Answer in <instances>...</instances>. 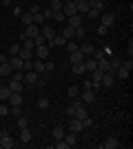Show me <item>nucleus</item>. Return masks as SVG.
Returning a JSON list of instances; mask_svg holds the SVG:
<instances>
[{
	"label": "nucleus",
	"mask_w": 133,
	"mask_h": 149,
	"mask_svg": "<svg viewBox=\"0 0 133 149\" xmlns=\"http://www.w3.org/2000/svg\"><path fill=\"white\" fill-rule=\"evenodd\" d=\"M113 80H115V74L113 71H104V74H102V87H111V85H113Z\"/></svg>",
	"instance_id": "1a4fd4ad"
},
{
	"label": "nucleus",
	"mask_w": 133,
	"mask_h": 149,
	"mask_svg": "<svg viewBox=\"0 0 133 149\" xmlns=\"http://www.w3.org/2000/svg\"><path fill=\"white\" fill-rule=\"evenodd\" d=\"M67 93H69V98H78V96H80V89H78V87H69Z\"/></svg>",
	"instance_id": "37998d69"
},
{
	"label": "nucleus",
	"mask_w": 133,
	"mask_h": 149,
	"mask_svg": "<svg viewBox=\"0 0 133 149\" xmlns=\"http://www.w3.org/2000/svg\"><path fill=\"white\" fill-rule=\"evenodd\" d=\"M120 65H122V58H118V56H111V58H109V67H111V71H115Z\"/></svg>",
	"instance_id": "c85d7f7f"
},
{
	"label": "nucleus",
	"mask_w": 133,
	"mask_h": 149,
	"mask_svg": "<svg viewBox=\"0 0 133 149\" xmlns=\"http://www.w3.org/2000/svg\"><path fill=\"white\" fill-rule=\"evenodd\" d=\"M7 87L11 89V91H16V93H22V82H18V80H9V85H7Z\"/></svg>",
	"instance_id": "393cba45"
},
{
	"label": "nucleus",
	"mask_w": 133,
	"mask_h": 149,
	"mask_svg": "<svg viewBox=\"0 0 133 149\" xmlns=\"http://www.w3.org/2000/svg\"><path fill=\"white\" fill-rule=\"evenodd\" d=\"M9 105H22V93H16V91H11V96H9Z\"/></svg>",
	"instance_id": "b1692460"
},
{
	"label": "nucleus",
	"mask_w": 133,
	"mask_h": 149,
	"mask_svg": "<svg viewBox=\"0 0 133 149\" xmlns=\"http://www.w3.org/2000/svg\"><path fill=\"white\" fill-rule=\"evenodd\" d=\"M33 71H36V74H42L44 71V60L36 58V60H33Z\"/></svg>",
	"instance_id": "7c9ffc66"
},
{
	"label": "nucleus",
	"mask_w": 133,
	"mask_h": 149,
	"mask_svg": "<svg viewBox=\"0 0 133 149\" xmlns=\"http://www.w3.org/2000/svg\"><path fill=\"white\" fill-rule=\"evenodd\" d=\"M31 138H33V134H31L29 127H22V129H20V143H22V145H27Z\"/></svg>",
	"instance_id": "4468645a"
},
{
	"label": "nucleus",
	"mask_w": 133,
	"mask_h": 149,
	"mask_svg": "<svg viewBox=\"0 0 133 149\" xmlns=\"http://www.w3.org/2000/svg\"><path fill=\"white\" fill-rule=\"evenodd\" d=\"M22 25H25V27L33 25V13L31 11H25V13H22Z\"/></svg>",
	"instance_id": "c756f323"
},
{
	"label": "nucleus",
	"mask_w": 133,
	"mask_h": 149,
	"mask_svg": "<svg viewBox=\"0 0 133 149\" xmlns=\"http://www.w3.org/2000/svg\"><path fill=\"white\" fill-rule=\"evenodd\" d=\"M76 9H78L80 16H84V13L91 9V5H89V0H80V2H76Z\"/></svg>",
	"instance_id": "f3484780"
},
{
	"label": "nucleus",
	"mask_w": 133,
	"mask_h": 149,
	"mask_svg": "<svg viewBox=\"0 0 133 149\" xmlns=\"http://www.w3.org/2000/svg\"><path fill=\"white\" fill-rule=\"evenodd\" d=\"M87 69H84V62H78V65H73V74H78V76H82Z\"/></svg>",
	"instance_id": "ea45409f"
},
{
	"label": "nucleus",
	"mask_w": 133,
	"mask_h": 149,
	"mask_svg": "<svg viewBox=\"0 0 133 149\" xmlns=\"http://www.w3.org/2000/svg\"><path fill=\"white\" fill-rule=\"evenodd\" d=\"M84 18H91V20H98L100 18V11H98V9H93V7H91V9H89L87 13H84Z\"/></svg>",
	"instance_id": "f704fd0d"
},
{
	"label": "nucleus",
	"mask_w": 133,
	"mask_h": 149,
	"mask_svg": "<svg viewBox=\"0 0 133 149\" xmlns=\"http://www.w3.org/2000/svg\"><path fill=\"white\" fill-rule=\"evenodd\" d=\"M0 2H2V5H11V0H0Z\"/></svg>",
	"instance_id": "680f3d73"
},
{
	"label": "nucleus",
	"mask_w": 133,
	"mask_h": 149,
	"mask_svg": "<svg viewBox=\"0 0 133 149\" xmlns=\"http://www.w3.org/2000/svg\"><path fill=\"white\" fill-rule=\"evenodd\" d=\"M69 60H71V65H78V62H84V54L80 49H76V51H71L69 54Z\"/></svg>",
	"instance_id": "f8f14e48"
},
{
	"label": "nucleus",
	"mask_w": 133,
	"mask_h": 149,
	"mask_svg": "<svg viewBox=\"0 0 133 149\" xmlns=\"http://www.w3.org/2000/svg\"><path fill=\"white\" fill-rule=\"evenodd\" d=\"M9 113L18 118V116H22V107H20V105H13V107H9Z\"/></svg>",
	"instance_id": "4c0bfd02"
},
{
	"label": "nucleus",
	"mask_w": 133,
	"mask_h": 149,
	"mask_svg": "<svg viewBox=\"0 0 133 149\" xmlns=\"http://www.w3.org/2000/svg\"><path fill=\"white\" fill-rule=\"evenodd\" d=\"M18 56L22 58V60H31L33 51H29V49H22V47H20V54H18Z\"/></svg>",
	"instance_id": "e433bc0d"
},
{
	"label": "nucleus",
	"mask_w": 133,
	"mask_h": 149,
	"mask_svg": "<svg viewBox=\"0 0 133 149\" xmlns=\"http://www.w3.org/2000/svg\"><path fill=\"white\" fill-rule=\"evenodd\" d=\"M89 5L93 7V9H98V11H104V0H89Z\"/></svg>",
	"instance_id": "473e14b6"
},
{
	"label": "nucleus",
	"mask_w": 133,
	"mask_h": 149,
	"mask_svg": "<svg viewBox=\"0 0 133 149\" xmlns=\"http://www.w3.org/2000/svg\"><path fill=\"white\" fill-rule=\"evenodd\" d=\"M122 67H127V69H133V60L129 58V60H122Z\"/></svg>",
	"instance_id": "4d7b16f0"
},
{
	"label": "nucleus",
	"mask_w": 133,
	"mask_h": 149,
	"mask_svg": "<svg viewBox=\"0 0 133 149\" xmlns=\"http://www.w3.org/2000/svg\"><path fill=\"white\" fill-rule=\"evenodd\" d=\"M9 96H11V89L7 87V85H0V100H9Z\"/></svg>",
	"instance_id": "cd10ccee"
},
{
	"label": "nucleus",
	"mask_w": 133,
	"mask_h": 149,
	"mask_svg": "<svg viewBox=\"0 0 133 149\" xmlns=\"http://www.w3.org/2000/svg\"><path fill=\"white\" fill-rule=\"evenodd\" d=\"M9 65H11L13 71H22V58L20 56H11L9 58Z\"/></svg>",
	"instance_id": "2eb2a0df"
},
{
	"label": "nucleus",
	"mask_w": 133,
	"mask_h": 149,
	"mask_svg": "<svg viewBox=\"0 0 133 149\" xmlns=\"http://www.w3.org/2000/svg\"><path fill=\"white\" fill-rule=\"evenodd\" d=\"M33 42H36V47H42V45H47V40H44L42 36H36V38H33Z\"/></svg>",
	"instance_id": "09e8293b"
},
{
	"label": "nucleus",
	"mask_w": 133,
	"mask_h": 149,
	"mask_svg": "<svg viewBox=\"0 0 133 149\" xmlns=\"http://www.w3.org/2000/svg\"><path fill=\"white\" fill-rule=\"evenodd\" d=\"M38 107L40 109H49V98H47V96H40L38 98Z\"/></svg>",
	"instance_id": "58836bf2"
},
{
	"label": "nucleus",
	"mask_w": 133,
	"mask_h": 149,
	"mask_svg": "<svg viewBox=\"0 0 133 149\" xmlns=\"http://www.w3.org/2000/svg\"><path fill=\"white\" fill-rule=\"evenodd\" d=\"M29 11H31V13H40V7H38V5H31V9H29Z\"/></svg>",
	"instance_id": "bf43d9fd"
},
{
	"label": "nucleus",
	"mask_w": 133,
	"mask_h": 149,
	"mask_svg": "<svg viewBox=\"0 0 133 149\" xmlns=\"http://www.w3.org/2000/svg\"><path fill=\"white\" fill-rule=\"evenodd\" d=\"M91 58H95V60H100V58H104V51H102V49H93Z\"/></svg>",
	"instance_id": "49530a36"
},
{
	"label": "nucleus",
	"mask_w": 133,
	"mask_h": 149,
	"mask_svg": "<svg viewBox=\"0 0 133 149\" xmlns=\"http://www.w3.org/2000/svg\"><path fill=\"white\" fill-rule=\"evenodd\" d=\"M11 78H13V80H18V82H22V80H25V74H22V71H13Z\"/></svg>",
	"instance_id": "a18cd8bd"
},
{
	"label": "nucleus",
	"mask_w": 133,
	"mask_h": 149,
	"mask_svg": "<svg viewBox=\"0 0 133 149\" xmlns=\"http://www.w3.org/2000/svg\"><path fill=\"white\" fill-rule=\"evenodd\" d=\"M64 47H67L69 51H76V49H78V45H76V42H71V40H67V45H64Z\"/></svg>",
	"instance_id": "864d4df0"
},
{
	"label": "nucleus",
	"mask_w": 133,
	"mask_h": 149,
	"mask_svg": "<svg viewBox=\"0 0 133 149\" xmlns=\"http://www.w3.org/2000/svg\"><path fill=\"white\" fill-rule=\"evenodd\" d=\"M80 100H82L84 105L93 102V100H95V89H82V96H80Z\"/></svg>",
	"instance_id": "39448f33"
},
{
	"label": "nucleus",
	"mask_w": 133,
	"mask_h": 149,
	"mask_svg": "<svg viewBox=\"0 0 133 149\" xmlns=\"http://www.w3.org/2000/svg\"><path fill=\"white\" fill-rule=\"evenodd\" d=\"M11 74H13V69H11V65H9V58H7V60L0 62V76H5V78H11Z\"/></svg>",
	"instance_id": "423d86ee"
},
{
	"label": "nucleus",
	"mask_w": 133,
	"mask_h": 149,
	"mask_svg": "<svg viewBox=\"0 0 133 149\" xmlns=\"http://www.w3.org/2000/svg\"><path fill=\"white\" fill-rule=\"evenodd\" d=\"M53 69H56V62H51V60L44 62V71H53Z\"/></svg>",
	"instance_id": "8fccbe9b"
},
{
	"label": "nucleus",
	"mask_w": 133,
	"mask_h": 149,
	"mask_svg": "<svg viewBox=\"0 0 133 149\" xmlns=\"http://www.w3.org/2000/svg\"><path fill=\"white\" fill-rule=\"evenodd\" d=\"M56 147H58V149H67L69 145H67V140H58V143H56Z\"/></svg>",
	"instance_id": "6e6d98bb"
},
{
	"label": "nucleus",
	"mask_w": 133,
	"mask_h": 149,
	"mask_svg": "<svg viewBox=\"0 0 133 149\" xmlns=\"http://www.w3.org/2000/svg\"><path fill=\"white\" fill-rule=\"evenodd\" d=\"M64 131H67V129H62V127H53V131H51V134H53V138H56V140H62V138H64Z\"/></svg>",
	"instance_id": "72a5a7b5"
},
{
	"label": "nucleus",
	"mask_w": 133,
	"mask_h": 149,
	"mask_svg": "<svg viewBox=\"0 0 133 149\" xmlns=\"http://www.w3.org/2000/svg\"><path fill=\"white\" fill-rule=\"evenodd\" d=\"M82 129H84L82 120H78V118H71V123H69V131H73V134H80Z\"/></svg>",
	"instance_id": "9b49d317"
},
{
	"label": "nucleus",
	"mask_w": 133,
	"mask_h": 149,
	"mask_svg": "<svg viewBox=\"0 0 133 149\" xmlns=\"http://www.w3.org/2000/svg\"><path fill=\"white\" fill-rule=\"evenodd\" d=\"M51 16H53V11H51V9H47V11H42V18L47 20V18H51Z\"/></svg>",
	"instance_id": "13d9d810"
},
{
	"label": "nucleus",
	"mask_w": 133,
	"mask_h": 149,
	"mask_svg": "<svg viewBox=\"0 0 133 149\" xmlns=\"http://www.w3.org/2000/svg\"><path fill=\"white\" fill-rule=\"evenodd\" d=\"M113 74H115V78H120V80H127L129 74H131V69H127V67H122V65H120V67L115 69Z\"/></svg>",
	"instance_id": "dca6fc26"
},
{
	"label": "nucleus",
	"mask_w": 133,
	"mask_h": 149,
	"mask_svg": "<svg viewBox=\"0 0 133 149\" xmlns=\"http://www.w3.org/2000/svg\"><path fill=\"white\" fill-rule=\"evenodd\" d=\"M51 18L58 20V22H64V20H67V16H64L62 11H53V16H51Z\"/></svg>",
	"instance_id": "79ce46f5"
},
{
	"label": "nucleus",
	"mask_w": 133,
	"mask_h": 149,
	"mask_svg": "<svg viewBox=\"0 0 133 149\" xmlns=\"http://www.w3.org/2000/svg\"><path fill=\"white\" fill-rule=\"evenodd\" d=\"M11 147H16V140H13L7 131H2V134H0V149H11Z\"/></svg>",
	"instance_id": "f257e3e1"
},
{
	"label": "nucleus",
	"mask_w": 133,
	"mask_h": 149,
	"mask_svg": "<svg viewBox=\"0 0 133 149\" xmlns=\"http://www.w3.org/2000/svg\"><path fill=\"white\" fill-rule=\"evenodd\" d=\"M84 69H87V71H95V69H98V60L91 58V56H87L84 58Z\"/></svg>",
	"instance_id": "6ab92c4d"
},
{
	"label": "nucleus",
	"mask_w": 133,
	"mask_h": 149,
	"mask_svg": "<svg viewBox=\"0 0 133 149\" xmlns=\"http://www.w3.org/2000/svg\"><path fill=\"white\" fill-rule=\"evenodd\" d=\"M62 13L69 18V16H73V13H78L76 9V2H71V0H62Z\"/></svg>",
	"instance_id": "7ed1b4c3"
},
{
	"label": "nucleus",
	"mask_w": 133,
	"mask_h": 149,
	"mask_svg": "<svg viewBox=\"0 0 133 149\" xmlns=\"http://www.w3.org/2000/svg\"><path fill=\"white\" fill-rule=\"evenodd\" d=\"M16 127H18V129L27 127V118H25V116H18V123H16Z\"/></svg>",
	"instance_id": "de8ad7c7"
},
{
	"label": "nucleus",
	"mask_w": 133,
	"mask_h": 149,
	"mask_svg": "<svg viewBox=\"0 0 133 149\" xmlns=\"http://www.w3.org/2000/svg\"><path fill=\"white\" fill-rule=\"evenodd\" d=\"M84 36H87L84 27H78V29H76V38H84Z\"/></svg>",
	"instance_id": "3c124183"
},
{
	"label": "nucleus",
	"mask_w": 133,
	"mask_h": 149,
	"mask_svg": "<svg viewBox=\"0 0 133 149\" xmlns=\"http://www.w3.org/2000/svg\"><path fill=\"white\" fill-rule=\"evenodd\" d=\"M25 82L27 85H29V87H33V85H38V74H36V71H25Z\"/></svg>",
	"instance_id": "9d476101"
},
{
	"label": "nucleus",
	"mask_w": 133,
	"mask_h": 149,
	"mask_svg": "<svg viewBox=\"0 0 133 149\" xmlns=\"http://www.w3.org/2000/svg\"><path fill=\"white\" fill-rule=\"evenodd\" d=\"M100 147L102 149H118V147H120V143H118V138H107Z\"/></svg>",
	"instance_id": "a211bd4d"
},
{
	"label": "nucleus",
	"mask_w": 133,
	"mask_h": 149,
	"mask_svg": "<svg viewBox=\"0 0 133 149\" xmlns=\"http://www.w3.org/2000/svg\"><path fill=\"white\" fill-rule=\"evenodd\" d=\"M33 54H36L40 60H44V58L49 56V47H47V45H42V47H36V49H33Z\"/></svg>",
	"instance_id": "aec40b11"
},
{
	"label": "nucleus",
	"mask_w": 133,
	"mask_h": 149,
	"mask_svg": "<svg viewBox=\"0 0 133 149\" xmlns=\"http://www.w3.org/2000/svg\"><path fill=\"white\" fill-rule=\"evenodd\" d=\"M98 69H100V71H111V67H109V58H100V60H98Z\"/></svg>",
	"instance_id": "2f4dec72"
},
{
	"label": "nucleus",
	"mask_w": 133,
	"mask_h": 149,
	"mask_svg": "<svg viewBox=\"0 0 133 149\" xmlns=\"http://www.w3.org/2000/svg\"><path fill=\"white\" fill-rule=\"evenodd\" d=\"M78 49L82 51V54H84V58H87V56H91V54H93V49H95V47H93L91 42H84L82 47H78Z\"/></svg>",
	"instance_id": "bb28decb"
},
{
	"label": "nucleus",
	"mask_w": 133,
	"mask_h": 149,
	"mask_svg": "<svg viewBox=\"0 0 133 149\" xmlns=\"http://www.w3.org/2000/svg\"><path fill=\"white\" fill-rule=\"evenodd\" d=\"M42 22H44V18H42V11H40V13H33V25H42Z\"/></svg>",
	"instance_id": "c03bdc74"
},
{
	"label": "nucleus",
	"mask_w": 133,
	"mask_h": 149,
	"mask_svg": "<svg viewBox=\"0 0 133 149\" xmlns=\"http://www.w3.org/2000/svg\"><path fill=\"white\" fill-rule=\"evenodd\" d=\"M62 36L67 38V40H73V38H76V29L67 25V27H64V29H62Z\"/></svg>",
	"instance_id": "a878e982"
},
{
	"label": "nucleus",
	"mask_w": 133,
	"mask_h": 149,
	"mask_svg": "<svg viewBox=\"0 0 133 149\" xmlns=\"http://www.w3.org/2000/svg\"><path fill=\"white\" fill-rule=\"evenodd\" d=\"M7 51H9L11 56H18V54H20V45H18V42H13V45H11V47H9Z\"/></svg>",
	"instance_id": "a19ab883"
},
{
	"label": "nucleus",
	"mask_w": 133,
	"mask_h": 149,
	"mask_svg": "<svg viewBox=\"0 0 133 149\" xmlns=\"http://www.w3.org/2000/svg\"><path fill=\"white\" fill-rule=\"evenodd\" d=\"M0 116H5V118L9 116V107L7 105H0Z\"/></svg>",
	"instance_id": "603ef678"
},
{
	"label": "nucleus",
	"mask_w": 133,
	"mask_h": 149,
	"mask_svg": "<svg viewBox=\"0 0 133 149\" xmlns=\"http://www.w3.org/2000/svg\"><path fill=\"white\" fill-rule=\"evenodd\" d=\"M36 36H40V27L38 25H29V27H25V31H22L20 38H36Z\"/></svg>",
	"instance_id": "20e7f679"
},
{
	"label": "nucleus",
	"mask_w": 133,
	"mask_h": 149,
	"mask_svg": "<svg viewBox=\"0 0 133 149\" xmlns=\"http://www.w3.org/2000/svg\"><path fill=\"white\" fill-rule=\"evenodd\" d=\"M49 9L51 11H62V0H51Z\"/></svg>",
	"instance_id": "c9c22d12"
},
{
	"label": "nucleus",
	"mask_w": 133,
	"mask_h": 149,
	"mask_svg": "<svg viewBox=\"0 0 133 149\" xmlns=\"http://www.w3.org/2000/svg\"><path fill=\"white\" fill-rule=\"evenodd\" d=\"M62 140H67V145H69V147H76V134H73V131H64V138Z\"/></svg>",
	"instance_id": "5701e85b"
},
{
	"label": "nucleus",
	"mask_w": 133,
	"mask_h": 149,
	"mask_svg": "<svg viewBox=\"0 0 133 149\" xmlns=\"http://www.w3.org/2000/svg\"><path fill=\"white\" fill-rule=\"evenodd\" d=\"M71 2H80V0H71Z\"/></svg>",
	"instance_id": "e2e57ef3"
},
{
	"label": "nucleus",
	"mask_w": 133,
	"mask_h": 149,
	"mask_svg": "<svg viewBox=\"0 0 133 149\" xmlns=\"http://www.w3.org/2000/svg\"><path fill=\"white\" fill-rule=\"evenodd\" d=\"M82 89H91V80H84L82 82Z\"/></svg>",
	"instance_id": "052dcab7"
},
{
	"label": "nucleus",
	"mask_w": 133,
	"mask_h": 149,
	"mask_svg": "<svg viewBox=\"0 0 133 149\" xmlns=\"http://www.w3.org/2000/svg\"><path fill=\"white\" fill-rule=\"evenodd\" d=\"M40 36L44 38V40H47V42H49V40H53V36H56V29H53V27H42V31H40Z\"/></svg>",
	"instance_id": "ddd939ff"
},
{
	"label": "nucleus",
	"mask_w": 133,
	"mask_h": 149,
	"mask_svg": "<svg viewBox=\"0 0 133 149\" xmlns=\"http://www.w3.org/2000/svg\"><path fill=\"white\" fill-rule=\"evenodd\" d=\"M107 31H109V27H104V25H98V33H100V36H107Z\"/></svg>",
	"instance_id": "5fc2aeb1"
},
{
	"label": "nucleus",
	"mask_w": 133,
	"mask_h": 149,
	"mask_svg": "<svg viewBox=\"0 0 133 149\" xmlns=\"http://www.w3.org/2000/svg\"><path fill=\"white\" fill-rule=\"evenodd\" d=\"M100 25H104V27H113V25H115V13H111V11H102V13H100Z\"/></svg>",
	"instance_id": "f03ea898"
},
{
	"label": "nucleus",
	"mask_w": 133,
	"mask_h": 149,
	"mask_svg": "<svg viewBox=\"0 0 133 149\" xmlns=\"http://www.w3.org/2000/svg\"><path fill=\"white\" fill-rule=\"evenodd\" d=\"M69 27H73V29H78V27H82V20L84 16H80V13H73V16H69Z\"/></svg>",
	"instance_id": "0eeeda50"
},
{
	"label": "nucleus",
	"mask_w": 133,
	"mask_h": 149,
	"mask_svg": "<svg viewBox=\"0 0 133 149\" xmlns=\"http://www.w3.org/2000/svg\"><path fill=\"white\" fill-rule=\"evenodd\" d=\"M0 47H2V45H0Z\"/></svg>",
	"instance_id": "0e129e2a"
},
{
	"label": "nucleus",
	"mask_w": 133,
	"mask_h": 149,
	"mask_svg": "<svg viewBox=\"0 0 133 149\" xmlns=\"http://www.w3.org/2000/svg\"><path fill=\"white\" fill-rule=\"evenodd\" d=\"M20 47H22V49H29V51H33L36 49V42H33V38H20Z\"/></svg>",
	"instance_id": "412c9836"
},
{
	"label": "nucleus",
	"mask_w": 133,
	"mask_h": 149,
	"mask_svg": "<svg viewBox=\"0 0 133 149\" xmlns=\"http://www.w3.org/2000/svg\"><path fill=\"white\" fill-rule=\"evenodd\" d=\"M51 45H53V47H64V45H67V38H64L62 33H56L53 40H51Z\"/></svg>",
	"instance_id": "4be33fe9"
},
{
	"label": "nucleus",
	"mask_w": 133,
	"mask_h": 149,
	"mask_svg": "<svg viewBox=\"0 0 133 149\" xmlns=\"http://www.w3.org/2000/svg\"><path fill=\"white\" fill-rule=\"evenodd\" d=\"M102 74H104V71H100V69H95V71H93V82H91V89H102Z\"/></svg>",
	"instance_id": "6e6552de"
}]
</instances>
